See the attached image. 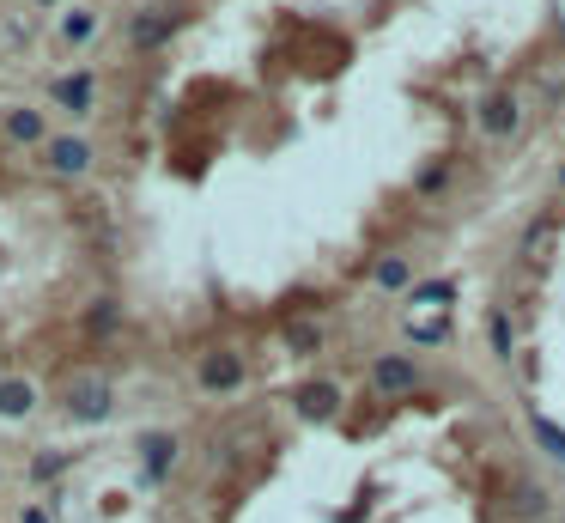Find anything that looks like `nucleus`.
Masks as SVG:
<instances>
[{
    "mask_svg": "<svg viewBox=\"0 0 565 523\" xmlns=\"http://www.w3.org/2000/svg\"><path fill=\"white\" fill-rule=\"evenodd\" d=\"M61 37H67V43H86V37H92V13H67Z\"/></svg>",
    "mask_w": 565,
    "mask_h": 523,
    "instance_id": "19",
    "label": "nucleus"
},
{
    "mask_svg": "<svg viewBox=\"0 0 565 523\" xmlns=\"http://www.w3.org/2000/svg\"><path fill=\"white\" fill-rule=\"evenodd\" d=\"M408 335L426 341V347H444V341H450V323H444V317H426V323H408Z\"/></svg>",
    "mask_w": 565,
    "mask_h": 523,
    "instance_id": "14",
    "label": "nucleus"
},
{
    "mask_svg": "<svg viewBox=\"0 0 565 523\" xmlns=\"http://www.w3.org/2000/svg\"><path fill=\"white\" fill-rule=\"evenodd\" d=\"M55 469H61V457H55V451H43V457H37V463H31V481H49V475H55Z\"/></svg>",
    "mask_w": 565,
    "mask_h": 523,
    "instance_id": "21",
    "label": "nucleus"
},
{
    "mask_svg": "<svg viewBox=\"0 0 565 523\" xmlns=\"http://www.w3.org/2000/svg\"><path fill=\"white\" fill-rule=\"evenodd\" d=\"M237 384H244V359H237V353H207L201 359V390H213V396H231Z\"/></svg>",
    "mask_w": 565,
    "mask_h": 523,
    "instance_id": "3",
    "label": "nucleus"
},
{
    "mask_svg": "<svg viewBox=\"0 0 565 523\" xmlns=\"http://www.w3.org/2000/svg\"><path fill=\"white\" fill-rule=\"evenodd\" d=\"M171 31H177V13H134V25H128L134 49H158Z\"/></svg>",
    "mask_w": 565,
    "mask_h": 523,
    "instance_id": "7",
    "label": "nucleus"
},
{
    "mask_svg": "<svg viewBox=\"0 0 565 523\" xmlns=\"http://www.w3.org/2000/svg\"><path fill=\"white\" fill-rule=\"evenodd\" d=\"M292 408H298V420H335L341 414V390L329 378H310V384H298Z\"/></svg>",
    "mask_w": 565,
    "mask_h": 523,
    "instance_id": "2",
    "label": "nucleus"
},
{
    "mask_svg": "<svg viewBox=\"0 0 565 523\" xmlns=\"http://www.w3.org/2000/svg\"><path fill=\"white\" fill-rule=\"evenodd\" d=\"M480 134H517V98L505 86L480 98Z\"/></svg>",
    "mask_w": 565,
    "mask_h": 523,
    "instance_id": "5",
    "label": "nucleus"
},
{
    "mask_svg": "<svg viewBox=\"0 0 565 523\" xmlns=\"http://www.w3.org/2000/svg\"><path fill=\"white\" fill-rule=\"evenodd\" d=\"M86 323H92V335H110V329H116V305H92Z\"/></svg>",
    "mask_w": 565,
    "mask_h": 523,
    "instance_id": "20",
    "label": "nucleus"
},
{
    "mask_svg": "<svg viewBox=\"0 0 565 523\" xmlns=\"http://www.w3.org/2000/svg\"><path fill=\"white\" fill-rule=\"evenodd\" d=\"M55 98H61L67 110H79V116H86V110H92V73H67V80L55 86Z\"/></svg>",
    "mask_w": 565,
    "mask_h": 523,
    "instance_id": "10",
    "label": "nucleus"
},
{
    "mask_svg": "<svg viewBox=\"0 0 565 523\" xmlns=\"http://www.w3.org/2000/svg\"><path fill=\"white\" fill-rule=\"evenodd\" d=\"M450 298H456L450 280H426V286H414V305H450Z\"/></svg>",
    "mask_w": 565,
    "mask_h": 523,
    "instance_id": "15",
    "label": "nucleus"
},
{
    "mask_svg": "<svg viewBox=\"0 0 565 523\" xmlns=\"http://www.w3.org/2000/svg\"><path fill=\"white\" fill-rule=\"evenodd\" d=\"M511 347H517V335H511V317H493V353H499V359H511Z\"/></svg>",
    "mask_w": 565,
    "mask_h": 523,
    "instance_id": "18",
    "label": "nucleus"
},
{
    "mask_svg": "<svg viewBox=\"0 0 565 523\" xmlns=\"http://www.w3.org/2000/svg\"><path fill=\"white\" fill-rule=\"evenodd\" d=\"M43 7H55V0H43Z\"/></svg>",
    "mask_w": 565,
    "mask_h": 523,
    "instance_id": "25",
    "label": "nucleus"
},
{
    "mask_svg": "<svg viewBox=\"0 0 565 523\" xmlns=\"http://www.w3.org/2000/svg\"><path fill=\"white\" fill-rule=\"evenodd\" d=\"M547 238H553V219H535V226L523 232V256H541V250H547Z\"/></svg>",
    "mask_w": 565,
    "mask_h": 523,
    "instance_id": "16",
    "label": "nucleus"
},
{
    "mask_svg": "<svg viewBox=\"0 0 565 523\" xmlns=\"http://www.w3.org/2000/svg\"><path fill=\"white\" fill-rule=\"evenodd\" d=\"M31 402H37V390L25 378H0V420H25Z\"/></svg>",
    "mask_w": 565,
    "mask_h": 523,
    "instance_id": "9",
    "label": "nucleus"
},
{
    "mask_svg": "<svg viewBox=\"0 0 565 523\" xmlns=\"http://www.w3.org/2000/svg\"><path fill=\"white\" fill-rule=\"evenodd\" d=\"M371 280H377L383 292H401V286H414V268H408V256H383V262L371 268Z\"/></svg>",
    "mask_w": 565,
    "mask_h": 523,
    "instance_id": "11",
    "label": "nucleus"
},
{
    "mask_svg": "<svg viewBox=\"0 0 565 523\" xmlns=\"http://www.w3.org/2000/svg\"><path fill=\"white\" fill-rule=\"evenodd\" d=\"M371 390H377V396H414V390H420V365H414L408 353H383V359L371 365Z\"/></svg>",
    "mask_w": 565,
    "mask_h": 523,
    "instance_id": "1",
    "label": "nucleus"
},
{
    "mask_svg": "<svg viewBox=\"0 0 565 523\" xmlns=\"http://www.w3.org/2000/svg\"><path fill=\"white\" fill-rule=\"evenodd\" d=\"M25 523H55V517H49V511H37V505H31V511H25Z\"/></svg>",
    "mask_w": 565,
    "mask_h": 523,
    "instance_id": "23",
    "label": "nucleus"
},
{
    "mask_svg": "<svg viewBox=\"0 0 565 523\" xmlns=\"http://www.w3.org/2000/svg\"><path fill=\"white\" fill-rule=\"evenodd\" d=\"M140 457H146V481H165L171 475V457H177V438H165V432L140 438Z\"/></svg>",
    "mask_w": 565,
    "mask_h": 523,
    "instance_id": "8",
    "label": "nucleus"
},
{
    "mask_svg": "<svg viewBox=\"0 0 565 523\" xmlns=\"http://www.w3.org/2000/svg\"><path fill=\"white\" fill-rule=\"evenodd\" d=\"M444 183H450V165H426L414 189H420V195H444Z\"/></svg>",
    "mask_w": 565,
    "mask_h": 523,
    "instance_id": "17",
    "label": "nucleus"
},
{
    "mask_svg": "<svg viewBox=\"0 0 565 523\" xmlns=\"http://www.w3.org/2000/svg\"><path fill=\"white\" fill-rule=\"evenodd\" d=\"M67 408H73V420H104L110 414V384L104 378H79L67 390Z\"/></svg>",
    "mask_w": 565,
    "mask_h": 523,
    "instance_id": "4",
    "label": "nucleus"
},
{
    "mask_svg": "<svg viewBox=\"0 0 565 523\" xmlns=\"http://www.w3.org/2000/svg\"><path fill=\"white\" fill-rule=\"evenodd\" d=\"M92 165V146L86 140H49V171L55 177H79Z\"/></svg>",
    "mask_w": 565,
    "mask_h": 523,
    "instance_id": "6",
    "label": "nucleus"
},
{
    "mask_svg": "<svg viewBox=\"0 0 565 523\" xmlns=\"http://www.w3.org/2000/svg\"><path fill=\"white\" fill-rule=\"evenodd\" d=\"M529 426H535V438H541V451H547V457H559V463H565V432H559V426H553V420H547V414H529Z\"/></svg>",
    "mask_w": 565,
    "mask_h": 523,
    "instance_id": "13",
    "label": "nucleus"
},
{
    "mask_svg": "<svg viewBox=\"0 0 565 523\" xmlns=\"http://www.w3.org/2000/svg\"><path fill=\"white\" fill-rule=\"evenodd\" d=\"M559 183H565V165H559Z\"/></svg>",
    "mask_w": 565,
    "mask_h": 523,
    "instance_id": "24",
    "label": "nucleus"
},
{
    "mask_svg": "<svg viewBox=\"0 0 565 523\" xmlns=\"http://www.w3.org/2000/svg\"><path fill=\"white\" fill-rule=\"evenodd\" d=\"M0 128H7V140H43V116L37 110H7V116H0Z\"/></svg>",
    "mask_w": 565,
    "mask_h": 523,
    "instance_id": "12",
    "label": "nucleus"
},
{
    "mask_svg": "<svg viewBox=\"0 0 565 523\" xmlns=\"http://www.w3.org/2000/svg\"><path fill=\"white\" fill-rule=\"evenodd\" d=\"M517 505H523V511H529V517H541V511H547V499H541V493H535V487H517Z\"/></svg>",
    "mask_w": 565,
    "mask_h": 523,
    "instance_id": "22",
    "label": "nucleus"
}]
</instances>
